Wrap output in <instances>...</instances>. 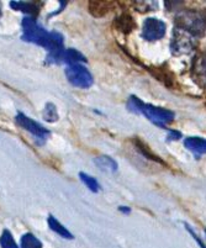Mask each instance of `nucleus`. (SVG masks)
<instances>
[{
  "label": "nucleus",
  "instance_id": "f03ea898",
  "mask_svg": "<svg viewBox=\"0 0 206 248\" xmlns=\"http://www.w3.org/2000/svg\"><path fill=\"white\" fill-rule=\"evenodd\" d=\"M175 24L179 30L185 31L190 36H203L205 32V19L194 11L179 13L175 17Z\"/></svg>",
  "mask_w": 206,
  "mask_h": 248
},
{
  "label": "nucleus",
  "instance_id": "aec40b11",
  "mask_svg": "<svg viewBox=\"0 0 206 248\" xmlns=\"http://www.w3.org/2000/svg\"><path fill=\"white\" fill-rule=\"evenodd\" d=\"M0 246H1V248H19V246L14 240L13 234L8 230H5L0 236Z\"/></svg>",
  "mask_w": 206,
  "mask_h": 248
},
{
  "label": "nucleus",
  "instance_id": "f8f14e48",
  "mask_svg": "<svg viewBox=\"0 0 206 248\" xmlns=\"http://www.w3.org/2000/svg\"><path fill=\"white\" fill-rule=\"evenodd\" d=\"M80 62H87V58L81 55V52L74 48L64 49L61 57V63H65L68 66H73V64H79Z\"/></svg>",
  "mask_w": 206,
  "mask_h": 248
},
{
  "label": "nucleus",
  "instance_id": "4468645a",
  "mask_svg": "<svg viewBox=\"0 0 206 248\" xmlns=\"http://www.w3.org/2000/svg\"><path fill=\"white\" fill-rule=\"evenodd\" d=\"M114 4L111 1H89V11L93 16L101 17L111 10Z\"/></svg>",
  "mask_w": 206,
  "mask_h": 248
},
{
  "label": "nucleus",
  "instance_id": "412c9836",
  "mask_svg": "<svg viewBox=\"0 0 206 248\" xmlns=\"http://www.w3.org/2000/svg\"><path fill=\"white\" fill-rule=\"evenodd\" d=\"M135 145H136V148L139 150V152L142 153L143 157H146L147 159H151V161L153 162H160V159L158 158L157 155H153V153L151 152V151H149L148 148L142 143V142H140V140H135Z\"/></svg>",
  "mask_w": 206,
  "mask_h": 248
},
{
  "label": "nucleus",
  "instance_id": "6e6552de",
  "mask_svg": "<svg viewBox=\"0 0 206 248\" xmlns=\"http://www.w3.org/2000/svg\"><path fill=\"white\" fill-rule=\"evenodd\" d=\"M151 73L157 78L158 80L163 83V84H166L167 87H173L175 85V78L172 74V72L169 69H167V67L160 66V67H152V68H149Z\"/></svg>",
  "mask_w": 206,
  "mask_h": 248
},
{
  "label": "nucleus",
  "instance_id": "39448f33",
  "mask_svg": "<svg viewBox=\"0 0 206 248\" xmlns=\"http://www.w3.org/2000/svg\"><path fill=\"white\" fill-rule=\"evenodd\" d=\"M15 120H16L17 125L21 126L24 130L29 131L36 140H38V145H44L45 141H46V139L49 135V131L47 128H45L42 125H40V124H37L36 121H33L30 117H27L26 115H24L22 112H19V114L16 115V119H15Z\"/></svg>",
  "mask_w": 206,
  "mask_h": 248
},
{
  "label": "nucleus",
  "instance_id": "a211bd4d",
  "mask_svg": "<svg viewBox=\"0 0 206 248\" xmlns=\"http://www.w3.org/2000/svg\"><path fill=\"white\" fill-rule=\"evenodd\" d=\"M21 248H42V243L32 233H25L21 237Z\"/></svg>",
  "mask_w": 206,
  "mask_h": 248
},
{
  "label": "nucleus",
  "instance_id": "ddd939ff",
  "mask_svg": "<svg viewBox=\"0 0 206 248\" xmlns=\"http://www.w3.org/2000/svg\"><path fill=\"white\" fill-rule=\"evenodd\" d=\"M10 6L15 9V10L21 11L24 14L32 15V17L38 15V11L41 9V4L36 3V1H29V3H25V1H11Z\"/></svg>",
  "mask_w": 206,
  "mask_h": 248
},
{
  "label": "nucleus",
  "instance_id": "b1692460",
  "mask_svg": "<svg viewBox=\"0 0 206 248\" xmlns=\"http://www.w3.org/2000/svg\"><path fill=\"white\" fill-rule=\"evenodd\" d=\"M119 210L124 214H130L131 213V209L128 206H120Z\"/></svg>",
  "mask_w": 206,
  "mask_h": 248
},
{
  "label": "nucleus",
  "instance_id": "423d86ee",
  "mask_svg": "<svg viewBox=\"0 0 206 248\" xmlns=\"http://www.w3.org/2000/svg\"><path fill=\"white\" fill-rule=\"evenodd\" d=\"M166 24L156 17H148L144 20L143 28H142V37L148 42L158 41L166 35Z\"/></svg>",
  "mask_w": 206,
  "mask_h": 248
},
{
  "label": "nucleus",
  "instance_id": "9b49d317",
  "mask_svg": "<svg viewBox=\"0 0 206 248\" xmlns=\"http://www.w3.org/2000/svg\"><path fill=\"white\" fill-rule=\"evenodd\" d=\"M115 29H117L120 32L127 35V33L132 32L135 30L136 24L133 21L132 16L125 13V14H121L115 19Z\"/></svg>",
  "mask_w": 206,
  "mask_h": 248
},
{
  "label": "nucleus",
  "instance_id": "20e7f679",
  "mask_svg": "<svg viewBox=\"0 0 206 248\" xmlns=\"http://www.w3.org/2000/svg\"><path fill=\"white\" fill-rule=\"evenodd\" d=\"M65 77H67L68 82L71 83L73 87L80 88V89H88L94 83L89 69L87 67L81 66V64L68 66L65 68Z\"/></svg>",
  "mask_w": 206,
  "mask_h": 248
},
{
  "label": "nucleus",
  "instance_id": "2eb2a0df",
  "mask_svg": "<svg viewBox=\"0 0 206 248\" xmlns=\"http://www.w3.org/2000/svg\"><path fill=\"white\" fill-rule=\"evenodd\" d=\"M47 222H48V226L49 229L52 230L53 232H56L57 234H60L61 237L65 238V240H73L74 236L71 233V232L68 231L62 224H61L60 221L57 218L54 217V216L49 215L48 218H47Z\"/></svg>",
  "mask_w": 206,
  "mask_h": 248
},
{
  "label": "nucleus",
  "instance_id": "f3484780",
  "mask_svg": "<svg viewBox=\"0 0 206 248\" xmlns=\"http://www.w3.org/2000/svg\"><path fill=\"white\" fill-rule=\"evenodd\" d=\"M79 178H80L81 183H83L89 190H92L93 193H98V191L100 190V186H99L98 180L95 179V178H93L92 175L81 172L79 173Z\"/></svg>",
  "mask_w": 206,
  "mask_h": 248
},
{
  "label": "nucleus",
  "instance_id": "393cba45",
  "mask_svg": "<svg viewBox=\"0 0 206 248\" xmlns=\"http://www.w3.org/2000/svg\"><path fill=\"white\" fill-rule=\"evenodd\" d=\"M0 14H1V9H0Z\"/></svg>",
  "mask_w": 206,
  "mask_h": 248
},
{
  "label": "nucleus",
  "instance_id": "dca6fc26",
  "mask_svg": "<svg viewBox=\"0 0 206 248\" xmlns=\"http://www.w3.org/2000/svg\"><path fill=\"white\" fill-rule=\"evenodd\" d=\"M95 164L98 167L99 169H101L103 172H111L115 173L119 168L117 166L116 161L111 158V157H109V155H99L98 158H95Z\"/></svg>",
  "mask_w": 206,
  "mask_h": 248
},
{
  "label": "nucleus",
  "instance_id": "7ed1b4c3",
  "mask_svg": "<svg viewBox=\"0 0 206 248\" xmlns=\"http://www.w3.org/2000/svg\"><path fill=\"white\" fill-rule=\"evenodd\" d=\"M48 32L49 31L41 28L40 25L36 22L35 17L27 16L22 20V40L24 41L44 46Z\"/></svg>",
  "mask_w": 206,
  "mask_h": 248
},
{
  "label": "nucleus",
  "instance_id": "1a4fd4ad",
  "mask_svg": "<svg viewBox=\"0 0 206 248\" xmlns=\"http://www.w3.org/2000/svg\"><path fill=\"white\" fill-rule=\"evenodd\" d=\"M184 146L196 157L203 155L206 151V142L201 137H188L184 141Z\"/></svg>",
  "mask_w": 206,
  "mask_h": 248
},
{
  "label": "nucleus",
  "instance_id": "9d476101",
  "mask_svg": "<svg viewBox=\"0 0 206 248\" xmlns=\"http://www.w3.org/2000/svg\"><path fill=\"white\" fill-rule=\"evenodd\" d=\"M191 74L193 78L200 85H204V79H205V60L203 55H198L194 57L193 66H191Z\"/></svg>",
  "mask_w": 206,
  "mask_h": 248
},
{
  "label": "nucleus",
  "instance_id": "5701e85b",
  "mask_svg": "<svg viewBox=\"0 0 206 248\" xmlns=\"http://www.w3.org/2000/svg\"><path fill=\"white\" fill-rule=\"evenodd\" d=\"M184 225H185V227H187V229H188V231H189V233L191 234V236H193V237L195 238L196 241H198V242H199V245H200V247H201V248H205V246H204L203 241H201L200 238H199V236H198V234L195 233V232L193 231V229H191V227H190L189 225H188V224H184Z\"/></svg>",
  "mask_w": 206,
  "mask_h": 248
},
{
  "label": "nucleus",
  "instance_id": "0eeeda50",
  "mask_svg": "<svg viewBox=\"0 0 206 248\" xmlns=\"http://www.w3.org/2000/svg\"><path fill=\"white\" fill-rule=\"evenodd\" d=\"M194 41L191 36L187 33L185 31L176 29L174 30L173 40L171 44V51L173 55H184V53H189L194 49Z\"/></svg>",
  "mask_w": 206,
  "mask_h": 248
},
{
  "label": "nucleus",
  "instance_id": "4be33fe9",
  "mask_svg": "<svg viewBox=\"0 0 206 248\" xmlns=\"http://www.w3.org/2000/svg\"><path fill=\"white\" fill-rule=\"evenodd\" d=\"M182 139V134L179 131H175V130H169L168 131V141H176V140Z\"/></svg>",
  "mask_w": 206,
  "mask_h": 248
},
{
  "label": "nucleus",
  "instance_id": "f257e3e1",
  "mask_svg": "<svg viewBox=\"0 0 206 248\" xmlns=\"http://www.w3.org/2000/svg\"><path fill=\"white\" fill-rule=\"evenodd\" d=\"M127 109L131 112H135V114L143 115L151 123L156 124L160 127H167V125L173 123L174 117H175L174 112L171 111V110L155 107V105H151V104H144L141 99L135 95H131L130 99H128Z\"/></svg>",
  "mask_w": 206,
  "mask_h": 248
},
{
  "label": "nucleus",
  "instance_id": "6ab92c4d",
  "mask_svg": "<svg viewBox=\"0 0 206 248\" xmlns=\"http://www.w3.org/2000/svg\"><path fill=\"white\" fill-rule=\"evenodd\" d=\"M44 119L48 123H56L58 120V112H57V108L54 107L52 103L46 104V107H45V111H44Z\"/></svg>",
  "mask_w": 206,
  "mask_h": 248
}]
</instances>
